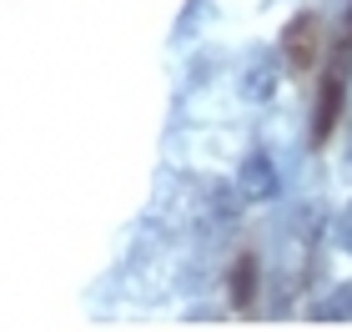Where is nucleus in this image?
I'll return each instance as SVG.
<instances>
[{
  "instance_id": "nucleus-2",
  "label": "nucleus",
  "mask_w": 352,
  "mask_h": 332,
  "mask_svg": "<svg viewBox=\"0 0 352 332\" xmlns=\"http://www.w3.org/2000/svg\"><path fill=\"white\" fill-rule=\"evenodd\" d=\"M317 45H322V25H317V15H312V10L292 15V25L282 30V56H287V66H292V71H307L312 60H317Z\"/></svg>"
},
{
  "instance_id": "nucleus-1",
  "label": "nucleus",
  "mask_w": 352,
  "mask_h": 332,
  "mask_svg": "<svg viewBox=\"0 0 352 332\" xmlns=\"http://www.w3.org/2000/svg\"><path fill=\"white\" fill-rule=\"evenodd\" d=\"M347 76H352V10L338 30V45H332V66L322 76V91H317V116H312V141L322 146L332 136V126L342 121V101H347Z\"/></svg>"
},
{
  "instance_id": "nucleus-4",
  "label": "nucleus",
  "mask_w": 352,
  "mask_h": 332,
  "mask_svg": "<svg viewBox=\"0 0 352 332\" xmlns=\"http://www.w3.org/2000/svg\"><path fill=\"white\" fill-rule=\"evenodd\" d=\"M272 91H277V60H272V51H262L242 76V96L247 101H272Z\"/></svg>"
},
{
  "instance_id": "nucleus-3",
  "label": "nucleus",
  "mask_w": 352,
  "mask_h": 332,
  "mask_svg": "<svg viewBox=\"0 0 352 332\" xmlns=\"http://www.w3.org/2000/svg\"><path fill=\"white\" fill-rule=\"evenodd\" d=\"M277 162H272L267 151H247L242 166H236V192H242V201H272L277 197Z\"/></svg>"
},
{
  "instance_id": "nucleus-5",
  "label": "nucleus",
  "mask_w": 352,
  "mask_h": 332,
  "mask_svg": "<svg viewBox=\"0 0 352 332\" xmlns=\"http://www.w3.org/2000/svg\"><path fill=\"white\" fill-rule=\"evenodd\" d=\"M312 318H317V322H352V282L332 287V292H327V302H317V307H312Z\"/></svg>"
},
{
  "instance_id": "nucleus-6",
  "label": "nucleus",
  "mask_w": 352,
  "mask_h": 332,
  "mask_svg": "<svg viewBox=\"0 0 352 332\" xmlns=\"http://www.w3.org/2000/svg\"><path fill=\"white\" fill-rule=\"evenodd\" d=\"M252 287H257V262H252V257H236V272H232V302L247 307V302H252Z\"/></svg>"
},
{
  "instance_id": "nucleus-7",
  "label": "nucleus",
  "mask_w": 352,
  "mask_h": 332,
  "mask_svg": "<svg viewBox=\"0 0 352 332\" xmlns=\"http://www.w3.org/2000/svg\"><path fill=\"white\" fill-rule=\"evenodd\" d=\"M338 236H342V247H347V257H352V201L342 207V221H338Z\"/></svg>"
}]
</instances>
